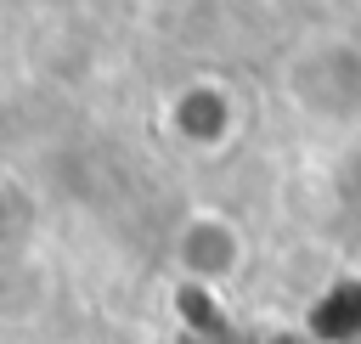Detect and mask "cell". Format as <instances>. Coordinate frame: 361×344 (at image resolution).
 <instances>
[{
	"label": "cell",
	"instance_id": "obj_1",
	"mask_svg": "<svg viewBox=\"0 0 361 344\" xmlns=\"http://www.w3.org/2000/svg\"><path fill=\"white\" fill-rule=\"evenodd\" d=\"M288 85L299 90V102L316 118H350V113H361V51L355 45H316L293 68Z\"/></svg>",
	"mask_w": 361,
	"mask_h": 344
},
{
	"label": "cell",
	"instance_id": "obj_2",
	"mask_svg": "<svg viewBox=\"0 0 361 344\" xmlns=\"http://www.w3.org/2000/svg\"><path fill=\"white\" fill-rule=\"evenodd\" d=\"M310 327H316V338H355L361 333V282H338V288H327L322 293V305L310 310Z\"/></svg>",
	"mask_w": 361,
	"mask_h": 344
}]
</instances>
